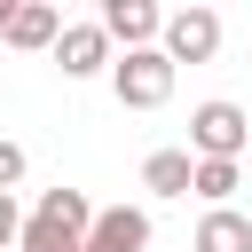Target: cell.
Returning <instances> with one entry per match:
<instances>
[{
    "mask_svg": "<svg viewBox=\"0 0 252 252\" xmlns=\"http://www.w3.org/2000/svg\"><path fill=\"white\" fill-rule=\"evenodd\" d=\"M87 220H94V197H87V189H47V197L24 213L16 252H87Z\"/></svg>",
    "mask_w": 252,
    "mask_h": 252,
    "instance_id": "cell-1",
    "label": "cell"
},
{
    "mask_svg": "<svg viewBox=\"0 0 252 252\" xmlns=\"http://www.w3.org/2000/svg\"><path fill=\"white\" fill-rule=\"evenodd\" d=\"M110 94H118V110H165V102H173V63H165L158 47L110 55Z\"/></svg>",
    "mask_w": 252,
    "mask_h": 252,
    "instance_id": "cell-2",
    "label": "cell"
},
{
    "mask_svg": "<svg viewBox=\"0 0 252 252\" xmlns=\"http://www.w3.org/2000/svg\"><path fill=\"white\" fill-rule=\"evenodd\" d=\"M244 142H252V118L236 110V102H197L189 110V158H236L244 165Z\"/></svg>",
    "mask_w": 252,
    "mask_h": 252,
    "instance_id": "cell-3",
    "label": "cell"
},
{
    "mask_svg": "<svg viewBox=\"0 0 252 252\" xmlns=\"http://www.w3.org/2000/svg\"><path fill=\"white\" fill-rule=\"evenodd\" d=\"M158 55L181 71V63H213L220 55V16L213 8H173L165 16V32H158Z\"/></svg>",
    "mask_w": 252,
    "mask_h": 252,
    "instance_id": "cell-4",
    "label": "cell"
},
{
    "mask_svg": "<svg viewBox=\"0 0 252 252\" xmlns=\"http://www.w3.org/2000/svg\"><path fill=\"white\" fill-rule=\"evenodd\" d=\"M94 24H102V39H110V47H126V55H134V47H158L165 8H158V0H102V16H94Z\"/></svg>",
    "mask_w": 252,
    "mask_h": 252,
    "instance_id": "cell-5",
    "label": "cell"
},
{
    "mask_svg": "<svg viewBox=\"0 0 252 252\" xmlns=\"http://www.w3.org/2000/svg\"><path fill=\"white\" fill-rule=\"evenodd\" d=\"M87 252H150V213L142 205H94Z\"/></svg>",
    "mask_w": 252,
    "mask_h": 252,
    "instance_id": "cell-6",
    "label": "cell"
},
{
    "mask_svg": "<svg viewBox=\"0 0 252 252\" xmlns=\"http://www.w3.org/2000/svg\"><path fill=\"white\" fill-rule=\"evenodd\" d=\"M47 55H55L63 79H94V71H110V39H102V24H63Z\"/></svg>",
    "mask_w": 252,
    "mask_h": 252,
    "instance_id": "cell-7",
    "label": "cell"
},
{
    "mask_svg": "<svg viewBox=\"0 0 252 252\" xmlns=\"http://www.w3.org/2000/svg\"><path fill=\"white\" fill-rule=\"evenodd\" d=\"M55 32H63V8L55 0H16V16H8V47H24V55H39V47H55Z\"/></svg>",
    "mask_w": 252,
    "mask_h": 252,
    "instance_id": "cell-8",
    "label": "cell"
},
{
    "mask_svg": "<svg viewBox=\"0 0 252 252\" xmlns=\"http://www.w3.org/2000/svg\"><path fill=\"white\" fill-rule=\"evenodd\" d=\"M189 252H252V220H244L236 205H213V213L197 220V236H189Z\"/></svg>",
    "mask_w": 252,
    "mask_h": 252,
    "instance_id": "cell-9",
    "label": "cell"
},
{
    "mask_svg": "<svg viewBox=\"0 0 252 252\" xmlns=\"http://www.w3.org/2000/svg\"><path fill=\"white\" fill-rule=\"evenodd\" d=\"M189 165H197L189 150H150L142 158V189L150 197H189Z\"/></svg>",
    "mask_w": 252,
    "mask_h": 252,
    "instance_id": "cell-10",
    "label": "cell"
},
{
    "mask_svg": "<svg viewBox=\"0 0 252 252\" xmlns=\"http://www.w3.org/2000/svg\"><path fill=\"white\" fill-rule=\"evenodd\" d=\"M236 181H244V165H236V158H197V165H189V189H197L205 205H228V197H236Z\"/></svg>",
    "mask_w": 252,
    "mask_h": 252,
    "instance_id": "cell-11",
    "label": "cell"
},
{
    "mask_svg": "<svg viewBox=\"0 0 252 252\" xmlns=\"http://www.w3.org/2000/svg\"><path fill=\"white\" fill-rule=\"evenodd\" d=\"M24 165H32V158H24V142H8V134H0V197H16Z\"/></svg>",
    "mask_w": 252,
    "mask_h": 252,
    "instance_id": "cell-12",
    "label": "cell"
},
{
    "mask_svg": "<svg viewBox=\"0 0 252 252\" xmlns=\"http://www.w3.org/2000/svg\"><path fill=\"white\" fill-rule=\"evenodd\" d=\"M16 236H24V205L0 197V252H16Z\"/></svg>",
    "mask_w": 252,
    "mask_h": 252,
    "instance_id": "cell-13",
    "label": "cell"
},
{
    "mask_svg": "<svg viewBox=\"0 0 252 252\" xmlns=\"http://www.w3.org/2000/svg\"><path fill=\"white\" fill-rule=\"evenodd\" d=\"M8 16H16V0H0V32H8Z\"/></svg>",
    "mask_w": 252,
    "mask_h": 252,
    "instance_id": "cell-14",
    "label": "cell"
},
{
    "mask_svg": "<svg viewBox=\"0 0 252 252\" xmlns=\"http://www.w3.org/2000/svg\"><path fill=\"white\" fill-rule=\"evenodd\" d=\"M244 158H252V142H244Z\"/></svg>",
    "mask_w": 252,
    "mask_h": 252,
    "instance_id": "cell-15",
    "label": "cell"
}]
</instances>
